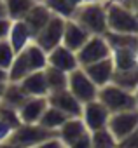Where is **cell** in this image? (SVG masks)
Listing matches in <instances>:
<instances>
[{
  "label": "cell",
  "instance_id": "cell-3",
  "mask_svg": "<svg viewBox=\"0 0 138 148\" xmlns=\"http://www.w3.org/2000/svg\"><path fill=\"white\" fill-rule=\"evenodd\" d=\"M107 4V32L115 33H138L136 11H129L117 4Z\"/></svg>",
  "mask_w": 138,
  "mask_h": 148
},
{
  "label": "cell",
  "instance_id": "cell-25",
  "mask_svg": "<svg viewBox=\"0 0 138 148\" xmlns=\"http://www.w3.org/2000/svg\"><path fill=\"white\" fill-rule=\"evenodd\" d=\"M37 2V0H4L6 5V14L11 21L16 19H23L25 14L32 9V5Z\"/></svg>",
  "mask_w": 138,
  "mask_h": 148
},
{
  "label": "cell",
  "instance_id": "cell-11",
  "mask_svg": "<svg viewBox=\"0 0 138 148\" xmlns=\"http://www.w3.org/2000/svg\"><path fill=\"white\" fill-rule=\"evenodd\" d=\"M47 66L58 68L65 73H70L72 70L79 68V63H77V56L74 51L66 49L65 45L59 44L47 52Z\"/></svg>",
  "mask_w": 138,
  "mask_h": 148
},
{
  "label": "cell",
  "instance_id": "cell-13",
  "mask_svg": "<svg viewBox=\"0 0 138 148\" xmlns=\"http://www.w3.org/2000/svg\"><path fill=\"white\" fill-rule=\"evenodd\" d=\"M82 70L86 71V75L93 80V84L100 89V87L110 84L112 75H114V63H112V59L108 56L105 59H100L96 63H91V64L82 66Z\"/></svg>",
  "mask_w": 138,
  "mask_h": 148
},
{
  "label": "cell",
  "instance_id": "cell-31",
  "mask_svg": "<svg viewBox=\"0 0 138 148\" xmlns=\"http://www.w3.org/2000/svg\"><path fill=\"white\" fill-rule=\"evenodd\" d=\"M115 148H138V131L115 141Z\"/></svg>",
  "mask_w": 138,
  "mask_h": 148
},
{
  "label": "cell",
  "instance_id": "cell-39",
  "mask_svg": "<svg viewBox=\"0 0 138 148\" xmlns=\"http://www.w3.org/2000/svg\"><path fill=\"white\" fill-rule=\"evenodd\" d=\"M4 16H7L6 14V5H4V0H0V18H4Z\"/></svg>",
  "mask_w": 138,
  "mask_h": 148
},
{
  "label": "cell",
  "instance_id": "cell-26",
  "mask_svg": "<svg viewBox=\"0 0 138 148\" xmlns=\"http://www.w3.org/2000/svg\"><path fill=\"white\" fill-rule=\"evenodd\" d=\"M40 2L49 9L51 14L59 16L63 19H72L74 12H75V5L70 2V0H40Z\"/></svg>",
  "mask_w": 138,
  "mask_h": 148
},
{
  "label": "cell",
  "instance_id": "cell-36",
  "mask_svg": "<svg viewBox=\"0 0 138 148\" xmlns=\"http://www.w3.org/2000/svg\"><path fill=\"white\" fill-rule=\"evenodd\" d=\"M108 4H117L121 7H126L129 11H136V0H105Z\"/></svg>",
  "mask_w": 138,
  "mask_h": 148
},
{
  "label": "cell",
  "instance_id": "cell-2",
  "mask_svg": "<svg viewBox=\"0 0 138 148\" xmlns=\"http://www.w3.org/2000/svg\"><path fill=\"white\" fill-rule=\"evenodd\" d=\"M96 98L105 105V108L110 113L126 112V110H138V94L129 92L126 89H121L112 82L100 87Z\"/></svg>",
  "mask_w": 138,
  "mask_h": 148
},
{
  "label": "cell",
  "instance_id": "cell-34",
  "mask_svg": "<svg viewBox=\"0 0 138 148\" xmlns=\"http://www.w3.org/2000/svg\"><path fill=\"white\" fill-rule=\"evenodd\" d=\"M12 127L9 125V124H6L4 120H0V143H4V141H7L9 138H11V134H12Z\"/></svg>",
  "mask_w": 138,
  "mask_h": 148
},
{
  "label": "cell",
  "instance_id": "cell-12",
  "mask_svg": "<svg viewBox=\"0 0 138 148\" xmlns=\"http://www.w3.org/2000/svg\"><path fill=\"white\" fill-rule=\"evenodd\" d=\"M91 37L89 32H86L75 19H65V28H63V37H61V45H65L70 51H79L82 44Z\"/></svg>",
  "mask_w": 138,
  "mask_h": 148
},
{
  "label": "cell",
  "instance_id": "cell-7",
  "mask_svg": "<svg viewBox=\"0 0 138 148\" xmlns=\"http://www.w3.org/2000/svg\"><path fill=\"white\" fill-rule=\"evenodd\" d=\"M107 129L115 138V141L133 134L138 131V110H126V112H115L110 113Z\"/></svg>",
  "mask_w": 138,
  "mask_h": 148
},
{
  "label": "cell",
  "instance_id": "cell-42",
  "mask_svg": "<svg viewBox=\"0 0 138 148\" xmlns=\"http://www.w3.org/2000/svg\"><path fill=\"white\" fill-rule=\"evenodd\" d=\"M70 2H72V4H74L75 7H79V5H81V4L84 2V0H70Z\"/></svg>",
  "mask_w": 138,
  "mask_h": 148
},
{
  "label": "cell",
  "instance_id": "cell-15",
  "mask_svg": "<svg viewBox=\"0 0 138 148\" xmlns=\"http://www.w3.org/2000/svg\"><path fill=\"white\" fill-rule=\"evenodd\" d=\"M86 132H89V131L86 129V125H84V122H82L81 117H68L63 122V125L56 131V138L68 148L74 141H77Z\"/></svg>",
  "mask_w": 138,
  "mask_h": 148
},
{
  "label": "cell",
  "instance_id": "cell-22",
  "mask_svg": "<svg viewBox=\"0 0 138 148\" xmlns=\"http://www.w3.org/2000/svg\"><path fill=\"white\" fill-rule=\"evenodd\" d=\"M44 79H46V86L49 92H56V91H63L66 89V79L68 73L52 68V66H46L44 68Z\"/></svg>",
  "mask_w": 138,
  "mask_h": 148
},
{
  "label": "cell",
  "instance_id": "cell-23",
  "mask_svg": "<svg viewBox=\"0 0 138 148\" xmlns=\"http://www.w3.org/2000/svg\"><path fill=\"white\" fill-rule=\"evenodd\" d=\"M26 94L23 92V89L19 87L18 82H7L6 89H4V94L2 98H0V103H4V105H9L12 108H19L25 101H26Z\"/></svg>",
  "mask_w": 138,
  "mask_h": 148
},
{
  "label": "cell",
  "instance_id": "cell-10",
  "mask_svg": "<svg viewBox=\"0 0 138 148\" xmlns=\"http://www.w3.org/2000/svg\"><path fill=\"white\" fill-rule=\"evenodd\" d=\"M46 99H47V105H51V106L61 110V112L66 113L68 117H81L82 103H81L79 99H75L68 89L56 91V92H49V94L46 96Z\"/></svg>",
  "mask_w": 138,
  "mask_h": 148
},
{
  "label": "cell",
  "instance_id": "cell-38",
  "mask_svg": "<svg viewBox=\"0 0 138 148\" xmlns=\"http://www.w3.org/2000/svg\"><path fill=\"white\" fill-rule=\"evenodd\" d=\"M0 82H9L7 80V70L0 68Z\"/></svg>",
  "mask_w": 138,
  "mask_h": 148
},
{
  "label": "cell",
  "instance_id": "cell-14",
  "mask_svg": "<svg viewBox=\"0 0 138 148\" xmlns=\"http://www.w3.org/2000/svg\"><path fill=\"white\" fill-rule=\"evenodd\" d=\"M46 106H47V99L44 96L26 98V101L18 108V115H19L21 124H39Z\"/></svg>",
  "mask_w": 138,
  "mask_h": 148
},
{
  "label": "cell",
  "instance_id": "cell-16",
  "mask_svg": "<svg viewBox=\"0 0 138 148\" xmlns=\"http://www.w3.org/2000/svg\"><path fill=\"white\" fill-rule=\"evenodd\" d=\"M7 42L11 44V47L16 54L21 52L30 42H33V35H32V32L28 30V26L25 25L23 19H16V21L11 23L9 33H7Z\"/></svg>",
  "mask_w": 138,
  "mask_h": 148
},
{
  "label": "cell",
  "instance_id": "cell-17",
  "mask_svg": "<svg viewBox=\"0 0 138 148\" xmlns=\"http://www.w3.org/2000/svg\"><path fill=\"white\" fill-rule=\"evenodd\" d=\"M51 16L52 14L49 12V9L40 2V0H37V2L32 5V9L25 14L23 21L28 26V30L32 32V35H35V33H39L47 25V21L51 19Z\"/></svg>",
  "mask_w": 138,
  "mask_h": 148
},
{
  "label": "cell",
  "instance_id": "cell-33",
  "mask_svg": "<svg viewBox=\"0 0 138 148\" xmlns=\"http://www.w3.org/2000/svg\"><path fill=\"white\" fill-rule=\"evenodd\" d=\"M68 148H93L91 146V138H89V132H86L84 136H81L77 141H74Z\"/></svg>",
  "mask_w": 138,
  "mask_h": 148
},
{
  "label": "cell",
  "instance_id": "cell-29",
  "mask_svg": "<svg viewBox=\"0 0 138 148\" xmlns=\"http://www.w3.org/2000/svg\"><path fill=\"white\" fill-rule=\"evenodd\" d=\"M0 120H4L6 124H9L12 129H16L18 125H21L18 110L12 108V106H9V105H4V103H0Z\"/></svg>",
  "mask_w": 138,
  "mask_h": 148
},
{
  "label": "cell",
  "instance_id": "cell-5",
  "mask_svg": "<svg viewBox=\"0 0 138 148\" xmlns=\"http://www.w3.org/2000/svg\"><path fill=\"white\" fill-rule=\"evenodd\" d=\"M79 66H86L91 63H96L100 59H105L110 56V45L105 40L103 35H91L79 51H75Z\"/></svg>",
  "mask_w": 138,
  "mask_h": 148
},
{
  "label": "cell",
  "instance_id": "cell-6",
  "mask_svg": "<svg viewBox=\"0 0 138 148\" xmlns=\"http://www.w3.org/2000/svg\"><path fill=\"white\" fill-rule=\"evenodd\" d=\"M51 136H56V132L42 127L40 124H21L12 131L9 139L21 145L23 148H35Z\"/></svg>",
  "mask_w": 138,
  "mask_h": 148
},
{
  "label": "cell",
  "instance_id": "cell-20",
  "mask_svg": "<svg viewBox=\"0 0 138 148\" xmlns=\"http://www.w3.org/2000/svg\"><path fill=\"white\" fill-rule=\"evenodd\" d=\"M110 82L121 89H126L129 92H136V89H138V68H135V70H114Z\"/></svg>",
  "mask_w": 138,
  "mask_h": 148
},
{
  "label": "cell",
  "instance_id": "cell-35",
  "mask_svg": "<svg viewBox=\"0 0 138 148\" xmlns=\"http://www.w3.org/2000/svg\"><path fill=\"white\" fill-rule=\"evenodd\" d=\"M11 19L7 18V16H4V18H0V40H4V38H7V33H9V28H11Z\"/></svg>",
  "mask_w": 138,
  "mask_h": 148
},
{
  "label": "cell",
  "instance_id": "cell-21",
  "mask_svg": "<svg viewBox=\"0 0 138 148\" xmlns=\"http://www.w3.org/2000/svg\"><path fill=\"white\" fill-rule=\"evenodd\" d=\"M66 119H68L66 113H63L61 110H58V108L47 105L46 110H44V113H42V117H40V120H39V124H40L42 127H46V129L56 132V131L63 125V122H65Z\"/></svg>",
  "mask_w": 138,
  "mask_h": 148
},
{
  "label": "cell",
  "instance_id": "cell-28",
  "mask_svg": "<svg viewBox=\"0 0 138 148\" xmlns=\"http://www.w3.org/2000/svg\"><path fill=\"white\" fill-rule=\"evenodd\" d=\"M89 138H91L93 148H115V138L110 134V131L107 127L98 129V131H91Z\"/></svg>",
  "mask_w": 138,
  "mask_h": 148
},
{
  "label": "cell",
  "instance_id": "cell-8",
  "mask_svg": "<svg viewBox=\"0 0 138 148\" xmlns=\"http://www.w3.org/2000/svg\"><path fill=\"white\" fill-rule=\"evenodd\" d=\"M63 28H65V19L59 16H51V19L47 21V25L33 35V42L44 49L46 52H49L52 47L61 44V37H63Z\"/></svg>",
  "mask_w": 138,
  "mask_h": 148
},
{
  "label": "cell",
  "instance_id": "cell-1",
  "mask_svg": "<svg viewBox=\"0 0 138 148\" xmlns=\"http://www.w3.org/2000/svg\"><path fill=\"white\" fill-rule=\"evenodd\" d=\"M72 19H75L91 35H103L107 32V4H81Z\"/></svg>",
  "mask_w": 138,
  "mask_h": 148
},
{
  "label": "cell",
  "instance_id": "cell-19",
  "mask_svg": "<svg viewBox=\"0 0 138 148\" xmlns=\"http://www.w3.org/2000/svg\"><path fill=\"white\" fill-rule=\"evenodd\" d=\"M110 59L114 63V70H135L138 68V49L136 47L110 49Z\"/></svg>",
  "mask_w": 138,
  "mask_h": 148
},
{
  "label": "cell",
  "instance_id": "cell-37",
  "mask_svg": "<svg viewBox=\"0 0 138 148\" xmlns=\"http://www.w3.org/2000/svg\"><path fill=\"white\" fill-rule=\"evenodd\" d=\"M0 148H23V146L18 145V143H14V141H11V139H7L4 143H0Z\"/></svg>",
  "mask_w": 138,
  "mask_h": 148
},
{
  "label": "cell",
  "instance_id": "cell-18",
  "mask_svg": "<svg viewBox=\"0 0 138 148\" xmlns=\"http://www.w3.org/2000/svg\"><path fill=\"white\" fill-rule=\"evenodd\" d=\"M18 84L28 98H33V96H44L46 98L49 94L47 86H46V79H44V70H37V71L28 73Z\"/></svg>",
  "mask_w": 138,
  "mask_h": 148
},
{
  "label": "cell",
  "instance_id": "cell-32",
  "mask_svg": "<svg viewBox=\"0 0 138 148\" xmlns=\"http://www.w3.org/2000/svg\"><path fill=\"white\" fill-rule=\"evenodd\" d=\"M35 148H66L56 136H51V138H47L46 141H42L40 145H37Z\"/></svg>",
  "mask_w": 138,
  "mask_h": 148
},
{
  "label": "cell",
  "instance_id": "cell-27",
  "mask_svg": "<svg viewBox=\"0 0 138 148\" xmlns=\"http://www.w3.org/2000/svg\"><path fill=\"white\" fill-rule=\"evenodd\" d=\"M105 40L108 42L110 49L115 47H136L138 49V33H115V32H105Z\"/></svg>",
  "mask_w": 138,
  "mask_h": 148
},
{
  "label": "cell",
  "instance_id": "cell-24",
  "mask_svg": "<svg viewBox=\"0 0 138 148\" xmlns=\"http://www.w3.org/2000/svg\"><path fill=\"white\" fill-rule=\"evenodd\" d=\"M23 52H25V56H26V59H28V63H30V66H32L33 71L44 70L47 66V52L44 49H40L35 42H30L23 49Z\"/></svg>",
  "mask_w": 138,
  "mask_h": 148
},
{
  "label": "cell",
  "instance_id": "cell-40",
  "mask_svg": "<svg viewBox=\"0 0 138 148\" xmlns=\"http://www.w3.org/2000/svg\"><path fill=\"white\" fill-rule=\"evenodd\" d=\"M6 86H7V82H0V98H2V94H4V89H6Z\"/></svg>",
  "mask_w": 138,
  "mask_h": 148
},
{
  "label": "cell",
  "instance_id": "cell-4",
  "mask_svg": "<svg viewBox=\"0 0 138 148\" xmlns=\"http://www.w3.org/2000/svg\"><path fill=\"white\" fill-rule=\"evenodd\" d=\"M66 89L70 91L72 96L75 99H79L81 103H88L91 99H96V94H98V87L86 75V71L82 70V66H79V68H75V70H72L70 73H68Z\"/></svg>",
  "mask_w": 138,
  "mask_h": 148
},
{
  "label": "cell",
  "instance_id": "cell-30",
  "mask_svg": "<svg viewBox=\"0 0 138 148\" xmlns=\"http://www.w3.org/2000/svg\"><path fill=\"white\" fill-rule=\"evenodd\" d=\"M14 56H16V52L12 51V47H11V44L7 42V38L0 40V68L7 70V68L11 66Z\"/></svg>",
  "mask_w": 138,
  "mask_h": 148
},
{
  "label": "cell",
  "instance_id": "cell-9",
  "mask_svg": "<svg viewBox=\"0 0 138 148\" xmlns=\"http://www.w3.org/2000/svg\"><path fill=\"white\" fill-rule=\"evenodd\" d=\"M108 117H110V112L105 108V105L98 98L96 99H91L88 103H82L81 119H82V122H84V125H86V129L89 132L107 127Z\"/></svg>",
  "mask_w": 138,
  "mask_h": 148
},
{
  "label": "cell",
  "instance_id": "cell-41",
  "mask_svg": "<svg viewBox=\"0 0 138 148\" xmlns=\"http://www.w3.org/2000/svg\"><path fill=\"white\" fill-rule=\"evenodd\" d=\"M96 2H105V0H84L82 4H96Z\"/></svg>",
  "mask_w": 138,
  "mask_h": 148
}]
</instances>
